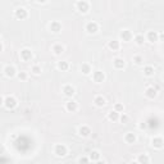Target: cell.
I'll use <instances>...</instances> for the list:
<instances>
[{
	"instance_id": "6da1fadb",
	"label": "cell",
	"mask_w": 164,
	"mask_h": 164,
	"mask_svg": "<svg viewBox=\"0 0 164 164\" xmlns=\"http://www.w3.org/2000/svg\"><path fill=\"white\" fill-rule=\"evenodd\" d=\"M74 8L78 13L87 14L91 9V4H90V2H87V0H77L74 3Z\"/></svg>"
},
{
	"instance_id": "7a4b0ae2",
	"label": "cell",
	"mask_w": 164,
	"mask_h": 164,
	"mask_svg": "<svg viewBox=\"0 0 164 164\" xmlns=\"http://www.w3.org/2000/svg\"><path fill=\"white\" fill-rule=\"evenodd\" d=\"M100 30V26L98 22L95 21H89L87 23L85 24V31L89 33V35H96Z\"/></svg>"
},
{
	"instance_id": "3957f363",
	"label": "cell",
	"mask_w": 164,
	"mask_h": 164,
	"mask_svg": "<svg viewBox=\"0 0 164 164\" xmlns=\"http://www.w3.org/2000/svg\"><path fill=\"white\" fill-rule=\"evenodd\" d=\"M53 153L59 158H64L68 154V148L64 144H55L54 148H53Z\"/></svg>"
},
{
	"instance_id": "277c9868",
	"label": "cell",
	"mask_w": 164,
	"mask_h": 164,
	"mask_svg": "<svg viewBox=\"0 0 164 164\" xmlns=\"http://www.w3.org/2000/svg\"><path fill=\"white\" fill-rule=\"evenodd\" d=\"M4 107L9 110H13L18 107V100H17L13 95H8V96L4 98Z\"/></svg>"
},
{
	"instance_id": "5b68a950",
	"label": "cell",
	"mask_w": 164,
	"mask_h": 164,
	"mask_svg": "<svg viewBox=\"0 0 164 164\" xmlns=\"http://www.w3.org/2000/svg\"><path fill=\"white\" fill-rule=\"evenodd\" d=\"M19 58L23 60V62L26 63H28V62H32V59H33V53H32V50L28 49V48H24L19 51Z\"/></svg>"
},
{
	"instance_id": "8992f818",
	"label": "cell",
	"mask_w": 164,
	"mask_h": 164,
	"mask_svg": "<svg viewBox=\"0 0 164 164\" xmlns=\"http://www.w3.org/2000/svg\"><path fill=\"white\" fill-rule=\"evenodd\" d=\"M14 15H15V18L17 19H26L28 17V11H27V8H24V6H18V8H15V11H14Z\"/></svg>"
},
{
	"instance_id": "52a82bcc",
	"label": "cell",
	"mask_w": 164,
	"mask_h": 164,
	"mask_svg": "<svg viewBox=\"0 0 164 164\" xmlns=\"http://www.w3.org/2000/svg\"><path fill=\"white\" fill-rule=\"evenodd\" d=\"M145 41L150 42V44H155V42H159V33L157 31H148L145 35Z\"/></svg>"
},
{
	"instance_id": "ba28073f",
	"label": "cell",
	"mask_w": 164,
	"mask_h": 164,
	"mask_svg": "<svg viewBox=\"0 0 164 164\" xmlns=\"http://www.w3.org/2000/svg\"><path fill=\"white\" fill-rule=\"evenodd\" d=\"M150 142H151V146H153V148L157 149V150H162L163 146H164V140H163V137H162L160 135L154 136Z\"/></svg>"
},
{
	"instance_id": "9c48e42d",
	"label": "cell",
	"mask_w": 164,
	"mask_h": 164,
	"mask_svg": "<svg viewBox=\"0 0 164 164\" xmlns=\"http://www.w3.org/2000/svg\"><path fill=\"white\" fill-rule=\"evenodd\" d=\"M4 74L5 77H8V78H13V77L17 76V73H18V71H17V68L13 65V64H8L4 67Z\"/></svg>"
},
{
	"instance_id": "30bf717a",
	"label": "cell",
	"mask_w": 164,
	"mask_h": 164,
	"mask_svg": "<svg viewBox=\"0 0 164 164\" xmlns=\"http://www.w3.org/2000/svg\"><path fill=\"white\" fill-rule=\"evenodd\" d=\"M62 92H63L64 96L72 98L73 95L76 94V89H74V86H72L69 83H65V85H63V87H62Z\"/></svg>"
},
{
	"instance_id": "8fae6325",
	"label": "cell",
	"mask_w": 164,
	"mask_h": 164,
	"mask_svg": "<svg viewBox=\"0 0 164 164\" xmlns=\"http://www.w3.org/2000/svg\"><path fill=\"white\" fill-rule=\"evenodd\" d=\"M105 78H107V76H105V73L103 72V71H94L92 72V80H94V82L103 83V82L105 81Z\"/></svg>"
},
{
	"instance_id": "7c38bea8",
	"label": "cell",
	"mask_w": 164,
	"mask_h": 164,
	"mask_svg": "<svg viewBox=\"0 0 164 164\" xmlns=\"http://www.w3.org/2000/svg\"><path fill=\"white\" fill-rule=\"evenodd\" d=\"M119 39H120V41H124V42H129L132 39H133V33L129 31V30H122L119 32Z\"/></svg>"
},
{
	"instance_id": "4fadbf2b",
	"label": "cell",
	"mask_w": 164,
	"mask_h": 164,
	"mask_svg": "<svg viewBox=\"0 0 164 164\" xmlns=\"http://www.w3.org/2000/svg\"><path fill=\"white\" fill-rule=\"evenodd\" d=\"M62 28H63V26L59 21H51L49 23V31L53 32V33H59L62 31Z\"/></svg>"
},
{
	"instance_id": "5bb4252c",
	"label": "cell",
	"mask_w": 164,
	"mask_h": 164,
	"mask_svg": "<svg viewBox=\"0 0 164 164\" xmlns=\"http://www.w3.org/2000/svg\"><path fill=\"white\" fill-rule=\"evenodd\" d=\"M65 110L69 111V113H76L77 110H78V103L74 101V100H68L65 103Z\"/></svg>"
},
{
	"instance_id": "9a60e30c",
	"label": "cell",
	"mask_w": 164,
	"mask_h": 164,
	"mask_svg": "<svg viewBox=\"0 0 164 164\" xmlns=\"http://www.w3.org/2000/svg\"><path fill=\"white\" fill-rule=\"evenodd\" d=\"M145 96L148 98V99H155L158 96V90L157 87H154V86H149V87H146L145 90Z\"/></svg>"
},
{
	"instance_id": "2e32d148",
	"label": "cell",
	"mask_w": 164,
	"mask_h": 164,
	"mask_svg": "<svg viewBox=\"0 0 164 164\" xmlns=\"http://www.w3.org/2000/svg\"><path fill=\"white\" fill-rule=\"evenodd\" d=\"M51 51L54 53V55H62L65 51V48L63 44H60V42H55V44H53V46H51Z\"/></svg>"
},
{
	"instance_id": "e0dca14e",
	"label": "cell",
	"mask_w": 164,
	"mask_h": 164,
	"mask_svg": "<svg viewBox=\"0 0 164 164\" xmlns=\"http://www.w3.org/2000/svg\"><path fill=\"white\" fill-rule=\"evenodd\" d=\"M113 67L116 68V69H118V71L123 69V68L126 67V60L123 58H120V57H116L113 59Z\"/></svg>"
},
{
	"instance_id": "ac0fdd59",
	"label": "cell",
	"mask_w": 164,
	"mask_h": 164,
	"mask_svg": "<svg viewBox=\"0 0 164 164\" xmlns=\"http://www.w3.org/2000/svg\"><path fill=\"white\" fill-rule=\"evenodd\" d=\"M94 104L98 108H104L107 105V99L103 96V95H96V96L94 98Z\"/></svg>"
},
{
	"instance_id": "d6986e66",
	"label": "cell",
	"mask_w": 164,
	"mask_h": 164,
	"mask_svg": "<svg viewBox=\"0 0 164 164\" xmlns=\"http://www.w3.org/2000/svg\"><path fill=\"white\" fill-rule=\"evenodd\" d=\"M77 133H78L81 137H89L91 135V128L89 126L86 124H82L78 127V131H77Z\"/></svg>"
},
{
	"instance_id": "ffe728a7",
	"label": "cell",
	"mask_w": 164,
	"mask_h": 164,
	"mask_svg": "<svg viewBox=\"0 0 164 164\" xmlns=\"http://www.w3.org/2000/svg\"><path fill=\"white\" fill-rule=\"evenodd\" d=\"M123 140H124V142L128 144V145L136 144V141H137V135L133 133V132H127V133L124 135V137H123Z\"/></svg>"
},
{
	"instance_id": "44dd1931",
	"label": "cell",
	"mask_w": 164,
	"mask_h": 164,
	"mask_svg": "<svg viewBox=\"0 0 164 164\" xmlns=\"http://www.w3.org/2000/svg\"><path fill=\"white\" fill-rule=\"evenodd\" d=\"M136 162L139 163V164H149V163H150V157H149V154H146V153L139 154V155H137Z\"/></svg>"
},
{
	"instance_id": "7402d4cb",
	"label": "cell",
	"mask_w": 164,
	"mask_h": 164,
	"mask_svg": "<svg viewBox=\"0 0 164 164\" xmlns=\"http://www.w3.org/2000/svg\"><path fill=\"white\" fill-rule=\"evenodd\" d=\"M80 71H81V73H82V74L89 76V74H91V73H92V67H91V64H90V63H82V64H81V67H80Z\"/></svg>"
},
{
	"instance_id": "603a6c76",
	"label": "cell",
	"mask_w": 164,
	"mask_h": 164,
	"mask_svg": "<svg viewBox=\"0 0 164 164\" xmlns=\"http://www.w3.org/2000/svg\"><path fill=\"white\" fill-rule=\"evenodd\" d=\"M142 73L145 77H154L155 76V68L153 65H145L144 69H142Z\"/></svg>"
},
{
	"instance_id": "cb8c5ba5",
	"label": "cell",
	"mask_w": 164,
	"mask_h": 164,
	"mask_svg": "<svg viewBox=\"0 0 164 164\" xmlns=\"http://www.w3.org/2000/svg\"><path fill=\"white\" fill-rule=\"evenodd\" d=\"M108 48L111 51H118L120 49V41L119 40H110V41H108Z\"/></svg>"
},
{
	"instance_id": "d4e9b609",
	"label": "cell",
	"mask_w": 164,
	"mask_h": 164,
	"mask_svg": "<svg viewBox=\"0 0 164 164\" xmlns=\"http://www.w3.org/2000/svg\"><path fill=\"white\" fill-rule=\"evenodd\" d=\"M57 68L62 72H67L68 69H69V63H68L67 60H59V62L57 63Z\"/></svg>"
},
{
	"instance_id": "484cf974",
	"label": "cell",
	"mask_w": 164,
	"mask_h": 164,
	"mask_svg": "<svg viewBox=\"0 0 164 164\" xmlns=\"http://www.w3.org/2000/svg\"><path fill=\"white\" fill-rule=\"evenodd\" d=\"M89 159L90 162H96L99 159H101V154L99 150H92L90 154H89Z\"/></svg>"
},
{
	"instance_id": "4316f807",
	"label": "cell",
	"mask_w": 164,
	"mask_h": 164,
	"mask_svg": "<svg viewBox=\"0 0 164 164\" xmlns=\"http://www.w3.org/2000/svg\"><path fill=\"white\" fill-rule=\"evenodd\" d=\"M132 40L136 42V45L141 46V45H144V42H145V36L142 35V33H137V35H135V36H133V39H132Z\"/></svg>"
},
{
	"instance_id": "83f0119b",
	"label": "cell",
	"mask_w": 164,
	"mask_h": 164,
	"mask_svg": "<svg viewBox=\"0 0 164 164\" xmlns=\"http://www.w3.org/2000/svg\"><path fill=\"white\" fill-rule=\"evenodd\" d=\"M119 113H117L116 110H110L109 113H108V119L111 120V122H118L119 120Z\"/></svg>"
},
{
	"instance_id": "f1b7e54d",
	"label": "cell",
	"mask_w": 164,
	"mask_h": 164,
	"mask_svg": "<svg viewBox=\"0 0 164 164\" xmlns=\"http://www.w3.org/2000/svg\"><path fill=\"white\" fill-rule=\"evenodd\" d=\"M132 62H133L136 65H142V64H144V57L140 55V54H136V55H133V58H132Z\"/></svg>"
},
{
	"instance_id": "f546056e",
	"label": "cell",
	"mask_w": 164,
	"mask_h": 164,
	"mask_svg": "<svg viewBox=\"0 0 164 164\" xmlns=\"http://www.w3.org/2000/svg\"><path fill=\"white\" fill-rule=\"evenodd\" d=\"M31 72L33 73V74H41V72H42V68H41V65H39V64H32L31 65Z\"/></svg>"
},
{
	"instance_id": "4dcf8cb0",
	"label": "cell",
	"mask_w": 164,
	"mask_h": 164,
	"mask_svg": "<svg viewBox=\"0 0 164 164\" xmlns=\"http://www.w3.org/2000/svg\"><path fill=\"white\" fill-rule=\"evenodd\" d=\"M113 110H116L117 113H123V110H124V105L122 104V103H116L114 107H113Z\"/></svg>"
},
{
	"instance_id": "1f68e13d",
	"label": "cell",
	"mask_w": 164,
	"mask_h": 164,
	"mask_svg": "<svg viewBox=\"0 0 164 164\" xmlns=\"http://www.w3.org/2000/svg\"><path fill=\"white\" fill-rule=\"evenodd\" d=\"M17 77H18L21 81H27L28 80V73L26 71H21V72L17 73Z\"/></svg>"
},
{
	"instance_id": "d6a6232c",
	"label": "cell",
	"mask_w": 164,
	"mask_h": 164,
	"mask_svg": "<svg viewBox=\"0 0 164 164\" xmlns=\"http://www.w3.org/2000/svg\"><path fill=\"white\" fill-rule=\"evenodd\" d=\"M77 163H78V164H90L91 162H90L89 157H85V155H83V157H80V158H78Z\"/></svg>"
},
{
	"instance_id": "836d02e7",
	"label": "cell",
	"mask_w": 164,
	"mask_h": 164,
	"mask_svg": "<svg viewBox=\"0 0 164 164\" xmlns=\"http://www.w3.org/2000/svg\"><path fill=\"white\" fill-rule=\"evenodd\" d=\"M128 119H129V117H128L127 114H124V113L119 116V120H120L122 123H127V122H128Z\"/></svg>"
},
{
	"instance_id": "e575fe53",
	"label": "cell",
	"mask_w": 164,
	"mask_h": 164,
	"mask_svg": "<svg viewBox=\"0 0 164 164\" xmlns=\"http://www.w3.org/2000/svg\"><path fill=\"white\" fill-rule=\"evenodd\" d=\"M95 164H107L105 163V160H103V159H99V160H96V162H94Z\"/></svg>"
},
{
	"instance_id": "d590c367",
	"label": "cell",
	"mask_w": 164,
	"mask_h": 164,
	"mask_svg": "<svg viewBox=\"0 0 164 164\" xmlns=\"http://www.w3.org/2000/svg\"><path fill=\"white\" fill-rule=\"evenodd\" d=\"M5 151V148H4V145L3 144H0V154H3Z\"/></svg>"
},
{
	"instance_id": "8d00e7d4",
	"label": "cell",
	"mask_w": 164,
	"mask_h": 164,
	"mask_svg": "<svg viewBox=\"0 0 164 164\" xmlns=\"http://www.w3.org/2000/svg\"><path fill=\"white\" fill-rule=\"evenodd\" d=\"M2 105H4V98L0 95V107H2Z\"/></svg>"
},
{
	"instance_id": "74e56055",
	"label": "cell",
	"mask_w": 164,
	"mask_h": 164,
	"mask_svg": "<svg viewBox=\"0 0 164 164\" xmlns=\"http://www.w3.org/2000/svg\"><path fill=\"white\" fill-rule=\"evenodd\" d=\"M48 2H36V4H46Z\"/></svg>"
},
{
	"instance_id": "f35d334b",
	"label": "cell",
	"mask_w": 164,
	"mask_h": 164,
	"mask_svg": "<svg viewBox=\"0 0 164 164\" xmlns=\"http://www.w3.org/2000/svg\"><path fill=\"white\" fill-rule=\"evenodd\" d=\"M3 49H4V46H3L2 42H0V51H3Z\"/></svg>"
},
{
	"instance_id": "ab89813d",
	"label": "cell",
	"mask_w": 164,
	"mask_h": 164,
	"mask_svg": "<svg viewBox=\"0 0 164 164\" xmlns=\"http://www.w3.org/2000/svg\"><path fill=\"white\" fill-rule=\"evenodd\" d=\"M129 164H139V163H137L136 160H133V162H131V163H129Z\"/></svg>"
},
{
	"instance_id": "60d3db41",
	"label": "cell",
	"mask_w": 164,
	"mask_h": 164,
	"mask_svg": "<svg viewBox=\"0 0 164 164\" xmlns=\"http://www.w3.org/2000/svg\"><path fill=\"white\" fill-rule=\"evenodd\" d=\"M0 42H2V36H0Z\"/></svg>"
}]
</instances>
